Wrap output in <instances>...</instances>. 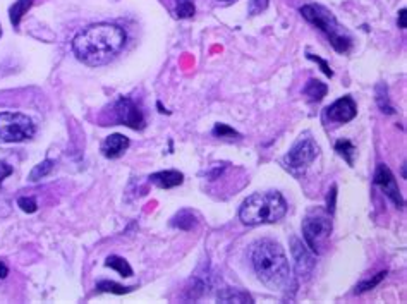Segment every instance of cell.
Segmentation results:
<instances>
[{"label":"cell","instance_id":"obj_1","mask_svg":"<svg viewBox=\"0 0 407 304\" xmlns=\"http://www.w3.org/2000/svg\"><path fill=\"white\" fill-rule=\"evenodd\" d=\"M126 40L128 35L121 26L98 23L76 35L73 40V50L83 64L97 67L112 61L124 49Z\"/></svg>","mask_w":407,"mask_h":304},{"label":"cell","instance_id":"obj_2","mask_svg":"<svg viewBox=\"0 0 407 304\" xmlns=\"http://www.w3.org/2000/svg\"><path fill=\"white\" fill-rule=\"evenodd\" d=\"M251 263L258 279L272 291L284 289L291 282L289 260L284 248L275 241H258L253 246Z\"/></svg>","mask_w":407,"mask_h":304},{"label":"cell","instance_id":"obj_3","mask_svg":"<svg viewBox=\"0 0 407 304\" xmlns=\"http://www.w3.org/2000/svg\"><path fill=\"white\" fill-rule=\"evenodd\" d=\"M287 213V203L277 191L255 193L241 205L239 219L246 225L275 224Z\"/></svg>","mask_w":407,"mask_h":304},{"label":"cell","instance_id":"obj_4","mask_svg":"<svg viewBox=\"0 0 407 304\" xmlns=\"http://www.w3.org/2000/svg\"><path fill=\"white\" fill-rule=\"evenodd\" d=\"M301 14L308 23L318 28L329 38L332 47L339 54L349 52L351 47H353V38L329 9H325L323 6H316V4H308V6L301 7Z\"/></svg>","mask_w":407,"mask_h":304},{"label":"cell","instance_id":"obj_5","mask_svg":"<svg viewBox=\"0 0 407 304\" xmlns=\"http://www.w3.org/2000/svg\"><path fill=\"white\" fill-rule=\"evenodd\" d=\"M332 232V220L330 213L323 210H313L306 215L303 220V236L306 241V246L311 251L320 255L325 248L327 241Z\"/></svg>","mask_w":407,"mask_h":304},{"label":"cell","instance_id":"obj_6","mask_svg":"<svg viewBox=\"0 0 407 304\" xmlns=\"http://www.w3.org/2000/svg\"><path fill=\"white\" fill-rule=\"evenodd\" d=\"M37 128L33 121L25 114L2 112L0 114V140L7 143H19L35 136Z\"/></svg>","mask_w":407,"mask_h":304},{"label":"cell","instance_id":"obj_7","mask_svg":"<svg viewBox=\"0 0 407 304\" xmlns=\"http://www.w3.org/2000/svg\"><path fill=\"white\" fill-rule=\"evenodd\" d=\"M318 145H316L311 138H304V140L298 141V143L292 146L291 152L287 153L286 157V164L291 171L303 172L313 164L316 157H318Z\"/></svg>","mask_w":407,"mask_h":304},{"label":"cell","instance_id":"obj_8","mask_svg":"<svg viewBox=\"0 0 407 304\" xmlns=\"http://www.w3.org/2000/svg\"><path fill=\"white\" fill-rule=\"evenodd\" d=\"M114 112H116V121L119 124H124L131 129H143L145 128V117L143 112L140 110L131 98H119L116 107H114Z\"/></svg>","mask_w":407,"mask_h":304},{"label":"cell","instance_id":"obj_9","mask_svg":"<svg viewBox=\"0 0 407 304\" xmlns=\"http://www.w3.org/2000/svg\"><path fill=\"white\" fill-rule=\"evenodd\" d=\"M373 183H375V186H378V188H380L382 191L385 193V195L389 196V198L392 200L399 208L404 207V200H402V195H401V189H399L397 179H395L392 171H390V169L387 167L385 164H380L377 167V171H375Z\"/></svg>","mask_w":407,"mask_h":304},{"label":"cell","instance_id":"obj_10","mask_svg":"<svg viewBox=\"0 0 407 304\" xmlns=\"http://www.w3.org/2000/svg\"><path fill=\"white\" fill-rule=\"evenodd\" d=\"M311 253L313 251L306 244H303V241L292 239V256H294L296 272H298L299 277H310L311 272H313L316 262Z\"/></svg>","mask_w":407,"mask_h":304},{"label":"cell","instance_id":"obj_11","mask_svg":"<svg viewBox=\"0 0 407 304\" xmlns=\"http://www.w3.org/2000/svg\"><path fill=\"white\" fill-rule=\"evenodd\" d=\"M358 114V105L353 97H342L327 109V117L334 122H351Z\"/></svg>","mask_w":407,"mask_h":304},{"label":"cell","instance_id":"obj_12","mask_svg":"<svg viewBox=\"0 0 407 304\" xmlns=\"http://www.w3.org/2000/svg\"><path fill=\"white\" fill-rule=\"evenodd\" d=\"M128 148L129 140L124 134H112L102 145V153H104L107 159H119V157L124 155Z\"/></svg>","mask_w":407,"mask_h":304},{"label":"cell","instance_id":"obj_13","mask_svg":"<svg viewBox=\"0 0 407 304\" xmlns=\"http://www.w3.org/2000/svg\"><path fill=\"white\" fill-rule=\"evenodd\" d=\"M184 181V176L177 171H162L150 176V183L158 186L160 189H171L176 186H181Z\"/></svg>","mask_w":407,"mask_h":304},{"label":"cell","instance_id":"obj_14","mask_svg":"<svg viewBox=\"0 0 407 304\" xmlns=\"http://www.w3.org/2000/svg\"><path fill=\"white\" fill-rule=\"evenodd\" d=\"M327 92H329V86L320 80H310L303 90V93L310 98V102L323 100V97H325Z\"/></svg>","mask_w":407,"mask_h":304},{"label":"cell","instance_id":"obj_15","mask_svg":"<svg viewBox=\"0 0 407 304\" xmlns=\"http://www.w3.org/2000/svg\"><path fill=\"white\" fill-rule=\"evenodd\" d=\"M105 267L112 268V270L119 272V274L122 275V277H131L133 275V268L131 265L126 262L124 258H121V256H109V258L105 260Z\"/></svg>","mask_w":407,"mask_h":304},{"label":"cell","instance_id":"obj_16","mask_svg":"<svg viewBox=\"0 0 407 304\" xmlns=\"http://www.w3.org/2000/svg\"><path fill=\"white\" fill-rule=\"evenodd\" d=\"M220 303H253L251 296L239 289H225L219 294Z\"/></svg>","mask_w":407,"mask_h":304},{"label":"cell","instance_id":"obj_17","mask_svg":"<svg viewBox=\"0 0 407 304\" xmlns=\"http://www.w3.org/2000/svg\"><path fill=\"white\" fill-rule=\"evenodd\" d=\"M31 6H33V0H18V2H16L9 11L11 23H13L14 26H18L19 23H21L23 16H25L28 11H30Z\"/></svg>","mask_w":407,"mask_h":304},{"label":"cell","instance_id":"obj_18","mask_svg":"<svg viewBox=\"0 0 407 304\" xmlns=\"http://www.w3.org/2000/svg\"><path fill=\"white\" fill-rule=\"evenodd\" d=\"M195 224H196L195 215H193V212H189V210L181 212L179 215L172 220L174 227H179V229H183V231H191V229L195 227Z\"/></svg>","mask_w":407,"mask_h":304},{"label":"cell","instance_id":"obj_19","mask_svg":"<svg viewBox=\"0 0 407 304\" xmlns=\"http://www.w3.org/2000/svg\"><path fill=\"white\" fill-rule=\"evenodd\" d=\"M335 152H337L341 157H344V159H346V162L349 165L354 164L356 148H354V145L351 143V141H347V140L337 141V145H335Z\"/></svg>","mask_w":407,"mask_h":304},{"label":"cell","instance_id":"obj_20","mask_svg":"<svg viewBox=\"0 0 407 304\" xmlns=\"http://www.w3.org/2000/svg\"><path fill=\"white\" fill-rule=\"evenodd\" d=\"M52 169H54V160H45V162H42V164H38L37 167L33 169L30 174V179L33 181H40L42 177H45V176H49L50 172H52Z\"/></svg>","mask_w":407,"mask_h":304},{"label":"cell","instance_id":"obj_21","mask_svg":"<svg viewBox=\"0 0 407 304\" xmlns=\"http://www.w3.org/2000/svg\"><path fill=\"white\" fill-rule=\"evenodd\" d=\"M385 277H387V272H380V274L375 275L373 279H366V280H363V282L359 284L358 287H356V292H366V291L375 289V287H377L378 284H380L382 280L385 279Z\"/></svg>","mask_w":407,"mask_h":304},{"label":"cell","instance_id":"obj_22","mask_svg":"<svg viewBox=\"0 0 407 304\" xmlns=\"http://www.w3.org/2000/svg\"><path fill=\"white\" fill-rule=\"evenodd\" d=\"M176 11L179 18H193L195 16V4H193V0H177Z\"/></svg>","mask_w":407,"mask_h":304},{"label":"cell","instance_id":"obj_23","mask_svg":"<svg viewBox=\"0 0 407 304\" xmlns=\"http://www.w3.org/2000/svg\"><path fill=\"white\" fill-rule=\"evenodd\" d=\"M98 289L104 292H112V294H126V292H131L133 287H122L116 282H109V280H104V282L98 284Z\"/></svg>","mask_w":407,"mask_h":304},{"label":"cell","instance_id":"obj_24","mask_svg":"<svg viewBox=\"0 0 407 304\" xmlns=\"http://www.w3.org/2000/svg\"><path fill=\"white\" fill-rule=\"evenodd\" d=\"M213 136H217V138H236V136H239L234 129H231L229 126H225V124H217L215 128H213Z\"/></svg>","mask_w":407,"mask_h":304},{"label":"cell","instance_id":"obj_25","mask_svg":"<svg viewBox=\"0 0 407 304\" xmlns=\"http://www.w3.org/2000/svg\"><path fill=\"white\" fill-rule=\"evenodd\" d=\"M268 0H250V14L256 16L262 14L263 11H267Z\"/></svg>","mask_w":407,"mask_h":304},{"label":"cell","instance_id":"obj_26","mask_svg":"<svg viewBox=\"0 0 407 304\" xmlns=\"http://www.w3.org/2000/svg\"><path fill=\"white\" fill-rule=\"evenodd\" d=\"M18 205L23 208V210L28 212V213H35V212L38 210L37 200H35V198H19V200H18Z\"/></svg>","mask_w":407,"mask_h":304},{"label":"cell","instance_id":"obj_27","mask_svg":"<svg viewBox=\"0 0 407 304\" xmlns=\"http://www.w3.org/2000/svg\"><path fill=\"white\" fill-rule=\"evenodd\" d=\"M308 59H311V61L318 62V64H320V66H322V71H323V73H325V74H327V76H330V78H332V76H334V73H332L330 66H329V64H327V62H325V61H322V59H320V57H315V55H311V54H308Z\"/></svg>","mask_w":407,"mask_h":304},{"label":"cell","instance_id":"obj_28","mask_svg":"<svg viewBox=\"0 0 407 304\" xmlns=\"http://www.w3.org/2000/svg\"><path fill=\"white\" fill-rule=\"evenodd\" d=\"M11 174H13V167H11L9 164H6V162H0V183H2L6 177H9Z\"/></svg>","mask_w":407,"mask_h":304},{"label":"cell","instance_id":"obj_29","mask_svg":"<svg viewBox=\"0 0 407 304\" xmlns=\"http://www.w3.org/2000/svg\"><path fill=\"white\" fill-rule=\"evenodd\" d=\"M334 210H335V186L332 188V191L329 195V207H327V212H329L330 215L334 213Z\"/></svg>","mask_w":407,"mask_h":304},{"label":"cell","instance_id":"obj_30","mask_svg":"<svg viewBox=\"0 0 407 304\" xmlns=\"http://www.w3.org/2000/svg\"><path fill=\"white\" fill-rule=\"evenodd\" d=\"M7 274H9V268L4 262H0V279H6Z\"/></svg>","mask_w":407,"mask_h":304},{"label":"cell","instance_id":"obj_31","mask_svg":"<svg viewBox=\"0 0 407 304\" xmlns=\"http://www.w3.org/2000/svg\"><path fill=\"white\" fill-rule=\"evenodd\" d=\"M399 19H401V23H399V28H402V30H404V28L407 26L406 25V9H402L401 13H399Z\"/></svg>","mask_w":407,"mask_h":304},{"label":"cell","instance_id":"obj_32","mask_svg":"<svg viewBox=\"0 0 407 304\" xmlns=\"http://www.w3.org/2000/svg\"><path fill=\"white\" fill-rule=\"evenodd\" d=\"M220 2H231V0H220Z\"/></svg>","mask_w":407,"mask_h":304},{"label":"cell","instance_id":"obj_33","mask_svg":"<svg viewBox=\"0 0 407 304\" xmlns=\"http://www.w3.org/2000/svg\"><path fill=\"white\" fill-rule=\"evenodd\" d=\"M0 37H2V28H0Z\"/></svg>","mask_w":407,"mask_h":304}]
</instances>
